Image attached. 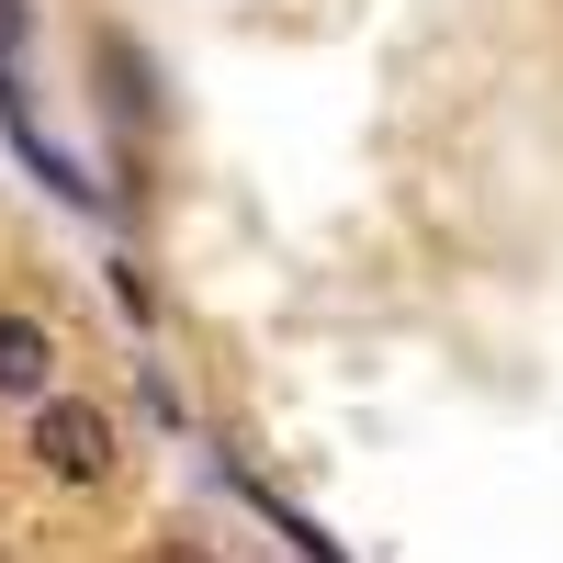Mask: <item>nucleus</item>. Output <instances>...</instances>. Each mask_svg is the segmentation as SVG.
<instances>
[{"instance_id":"nucleus-1","label":"nucleus","mask_w":563,"mask_h":563,"mask_svg":"<svg viewBox=\"0 0 563 563\" xmlns=\"http://www.w3.org/2000/svg\"><path fill=\"white\" fill-rule=\"evenodd\" d=\"M34 462H45L57 485H102V474H113V417L79 406V395H45V406H34Z\"/></svg>"},{"instance_id":"nucleus-3","label":"nucleus","mask_w":563,"mask_h":563,"mask_svg":"<svg viewBox=\"0 0 563 563\" xmlns=\"http://www.w3.org/2000/svg\"><path fill=\"white\" fill-rule=\"evenodd\" d=\"M158 563H214V552L203 541H158Z\"/></svg>"},{"instance_id":"nucleus-2","label":"nucleus","mask_w":563,"mask_h":563,"mask_svg":"<svg viewBox=\"0 0 563 563\" xmlns=\"http://www.w3.org/2000/svg\"><path fill=\"white\" fill-rule=\"evenodd\" d=\"M45 384H57V339H45L34 316H0V395H34L45 406Z\"/></svg>"}]
</instances>
